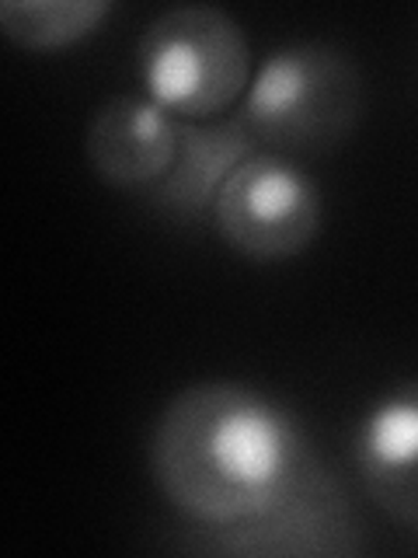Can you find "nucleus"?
<instances>
[{"label": "nucleus", "mask_w": 418, "mask_h": 558, "mask_svg": "<svg viewBox=\"0 0 418 558\" xmlns=\"http://www.w3.org/2000/svg\"><path fill=\"white\" fill-rule=\"evenodd\" d=\"M318 461L296 415L244 380H199L157 415L147 464L157 493L188 527L266 513Z\"/></svg>", "instance_id": "f257e3e1"}, {"label": "nucleus", "mask_w": 418, "mask_h": 558, "mask_svg": "<svg viewBox=\"0 0 418 558\" xmlns=\"http://www.w3.org/2000/svg\"><path fill=\"white\" fill-rule=\"evenodd\" d=\"M362 105V74L345 49L290 43L255 66L237 119L279 154H324L356 133Z\"/></svg>", "instance_id": "f03ea898"}, {"label": "nucleus", "mask_w": 418, "mask_h": 558, "mask_svg": "<svg viewBox=\"0 0 418 558\" xmlns=\"http://www.w3.org/2000/svg\"><path fill=\"white\" fill-rule=\"evenodd\" d=\"M136 81L179 122H209L244 98L251 46L234 14L185 4L157 14L136 39Z\"/></svg>", "instance_id": "7ed1b4c3"}, {"label": "nucleus", "mask_w": 418, "mask_h": 558, "mask_svg": "<svg viewBox=\"0 0 418 558\" xmlns=\"http://www.w3.org/2000/svg\"><path fill=\"white\" fill-rule=\"evenodd\" d=\"M321 189L286 154L255 150L209 209L217 238L248 262H290L321 234Z\"/></svg>", "instance_id": "20e7f679"}, {"label": "nucleus", "mask_w": 418, "mask_h": 558, "mask_svg": "<svg viewBox=\"0 0 418 558\" xmlns=\"http://www.w3.org/2000/svg\"><path fill=\"white\" fill-rule=\"evenodd\" d=\"M182 548L234 558H353L366 551V534L345 485L314 461L266 513L226 527H188Z\"/></svg>", "instance_id": "39448f33"}, {"label": "nucleus", "mask_w": 418, "mask_h": 558, "mask_svg": "<svg viewBox=\"0 0 418 558\" xmlns=\"http://www.w3.org/2000/svg\"><path fill=\"white\" fill-rule=\"evenodd\" d=\"M362 493L383 517L418 531V380L373 401L353 436Z\"/></svg>", "instance_id": "423d86ee"}, {"label": "nucleus", "mask_w": 418, "mask_h": 558, "mask_svg": "<svg viewBox=\"0 0 418 558\" xmlns=\"http://www.w3.org/2000/svg\"><path fill=\"white\" fill-rule=\"evenodd\" d=\"M182 122L147 95L101 101L84 130V157L109 189H153L179 154Z\"/></svg>", "instance_id": "0eeeda50"}, {"label": "nucleus", "mask_w": 418, "mask_h": 558, "mask_svg": "<svg viewBox=\"0 0 418 558\" xmlns=\"http://www.w3.org/2000/svg\"><path fill=\"white\" fill-rule=\"evenodd\" d=\"M255 154V140L241 119L182 122L174 165L153 189H147L150 206L161 209L174 223H192L209 214L223 182L241 161Z\"/></svg>", "instance_id": "6e6552de"}, {"label": "nucleus", "mask_w": 418, "mask_h": 558, "mask_svg": "<svg viewBox=\"0 0 418 558\" xmlns=\"http://www.w3.org/2000/svg\"><path fill=\"white\" fill-rule=\"evenodd\" d=\"M109 14V0H4L0 32L25 52H60L91 39Z\"/></svg>", "instance_id": "1a4fd4ad"}]
</instances>
